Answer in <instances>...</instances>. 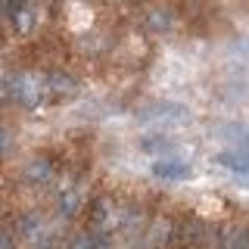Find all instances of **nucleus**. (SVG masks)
Masks as SVG:
<instances>
[{
	"label": "nucleus",
	"mask_w": 249,
	"mask_h": 249,
	"mask_svg": "<svg viewBox=\"0 0 249 249\" xmlns=\"http://www.w3.org/2000/svg\"><path fill=\"white\" fill-rule=\"evenodd\" d=\"M240 146H243V153H249V131H246L243 137H240Z\"/></svg>",
	"instance_id": "8"
},
{
	"label": "nucleus",
	"mask_w": 249,
	"mask_h": 249,
	"mask_svg": "<svg viewBox=\"0 0 249 249\" xmlns=\"http://www.w3.org/2000/svg\"><path fill=\"white\" fill-rule=\"evenodd\" d=\"M0 19H6V10H3V0H0Z\"/></svg>",
	"instance_id": "9"
},
{
	"label": "nucleus",
	"mask_w": 249,
	"mask_h": 249,
	"mask_svg": "<svg viewBox=\"0 0 249 249\" xmlns=\"http://www.w3.org/2000/svg\"><path fill=\"white\" fill-rule=\"evenodd\" d=\"M153 175L162 178V181H187L193 175V168L184 159H159L153 162Z\"/></svg>",
	"instance_id": "3"
},
{
	"label": "nucleus",
	"mask_w": 249,
	"mask_h": 249,
	"mask_svg": "<svg viewBox=\"0 0 249 249\" xmlns=\"http://www.w3.org/2000/svg\"><path fill=\"white\" fill-rule=\"evenodd\" d=\"M140 146H143L146 153H162V150H171V140L168 137H143Z\"/></svg>",
	"instance_id": "6"
},
{
	"label": "nucleus",
	"mask_w": 249,
	"mask_h": 249,
	"mask_svg": "<svg viewBox=\"0 0 249 249\" xmlns=\"http://www.w3.org/2000/svg\"><path fill=\"white\" fill-rule=\"evenodd\" d=\"M0 90H3L6 97L13 100V103H19V106H35L37 100H41V84H37L31 75H25V72H10V75H3Z\"/></svg>",
	"instance_id": "1"
},
{
	"label": "nucleus",
	"mask_w": 249,
	"mask_h": 249,
	"mask_svg": "<svg viewBox=\"0 0 249 249\" xmlns=\"http://www.w3.org/2000/svg\"><path fill=\"white\" fill-rule=\"evenodd\" d=\"M187 106L181 103H153L143 109V115L140 119L143 122H153V124H171V122H187Z\"/></svg>",
	"instance_id": "2"
},
{
	"label": "nucleus",
	"mask_w": 249,
	"mask_h": 249,
	"mask_svg": "<svg viewBox=\"0 0 249 249\" xmlns=\"http://www.w3.org/2000/svg\"><path fill=\"white\" fill-rule=\"evenodd\" d=\"M218 165H224L228 171H233V175H249V153L243 150H224L215 156Z\"/></svg>",
	"instance_id": "4"
},
{
	"label": "nucleus",
	"mask_w": 249,
	"mask_h": 249,
	"mask_svg": "<svg viewBox=\"0 0 249 249\" xmlns=\"http://www.w3.org/2000/svg\"><path fill=\"white\" fill-rule=\"evenodd\" d=\"M47 249H50V246H47Z\"/></svg>",
	"instance_id": "10"
},
{
	"label": "nucleus",
	"mask_w": 249,
	"mask_h": 249,
	"mask_svg": "<svg viewBox=\"0 0 249 249\" xmlns=\"http://www.w3.org/2000/svg\"><path fill=\"white\" fill-rule=\"evenodd\" d=\"M72 249H109V237H100V233H78V237L72 240Z\"/></svg>",
	"instance_id": "5"
},
{
	"label": "nucleus",
	"mask_w": 249,
	"mask_h": 249,
	"mask_svg": "<svg viewBox=\"0 0 249 249\" xmlns=\"http://www.w3.org/2000/svg\"><path fill=\"white\" fill-rule=\"evenodd\" d=\"M3 150H6V131L0 128V156H3Z\"/></svg>",
	"instance_id": "7"
}]
</instances>
